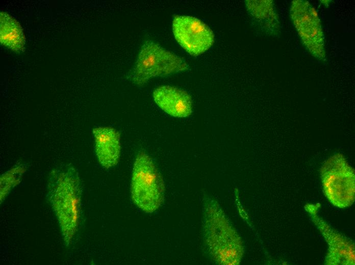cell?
Listing matches in <instances>:
<instances>
[{
  "label": "cell",
  "mask_w": 355,
  "mask_h": 265,
  "mask_svg": "<svg viewBox=\"0 0 355 265\" xmlns=\"http://www.w3.org/2000/svg\"><path fill=\"white\" fill-rule=\"evenodd\" d=\"M46 198L60 225L65 246L78 231L81 219L82 188L79 173L70 164H62L49 173Z\"/></svg>",
  "instance_id": "cell-1"
},
{
  "label": "cell",
  "mask_w": 355,
  "mask_h": 265,
  "mask_svg": "<svg viewBox=\"0 0 355 265\" xmlns=\"http://www.w3.org/2000/svg\"><path fill=\"white\" fill-rule=\"evenodd\" d=\"M202 212L203 239L212 258L218 264H239L244 252L242 242L218 203L205 196Z\"/></svg>",
  "instance_id": "cell-2"
},
{
  "label": "cell",
  "mask_w": 355,
  "mask_h": 265,
  "mask_svg": "<svg viewBox=\"0 0 355 265\" xmlns=\"http://www.w3.org/2000/svg\"><path fill=\"white\" fill-rule=\"evenodd\" d=\"M164 184L151 158L145 152L137 154L132 172L131 193L135 204L142 211L151 213L162 205Z\"/></svg>",
  "instance_id": "cell-3"
},
{
  "label": "cell",
  "mask_w": 355,
  "mask_h": 265,
  "mask_svg": "<svg viewBox=\"0 0 355 265\" xmlns=\"http://www.w3.org/2000/svg\"><path fill=\"white\" fill-rule=\"evenodd\" d=\"M188 68L183 58L147 40L142 45L128 78L137 85H142L153 77L167 76Z\"/></svg>",
  "instance_id": "cell-4"
},
{
  "label": "cell",
  "mask_w": 355,
  "mask_h": 265,
  "mask_svg": "<svg viewBox=\"0 0 355 265\" xmlns=\"http://www.w3.org/2000/svg\"><path fill=\"white\" fill-rule=\"evenodd\" d=\"M324 194L335 206H351L355 199V175L343 155L337 153L329 157L320 169Z\"/></svg>",
  "instance_id": "cell-5"
},
{
  "label": "cell",
  "mask_w": 355,
  "mask_h": 265,
  "mask_svg": "<svg viewBox=\"0 0 355 265\" xmlns=\"http://www.w3.org/2000/svg\"><path fill=\"white\" fill-rule=\"evenodd\" d=\"M290 14L305 47L314 58L325 62L324 36L315 10L308 1L294 0L291 4Z\"/></svg>",
  "instance_id": "cell-6"
},
{
  "label": "cell",
  "mask_w": 355,
  "mask_h": 265,
  "mask_svg": "<svg viewBox=\"0 0 355 265\" xmlns=\"http://www.w3.org/2000/svg\"><path fill=\"white\" fill-rule=\"evenodd\" d=\"M172 31L179 44L192 56H198L210 48L214 41L211 29L200 20L190 16L176 15Z\"/></svg>",
  "instance_id": "cell-7"
},
{
  "label": "cell",
  "mask_w": 355,
  "mask_h": 265,
  "mask_svg": "<svg viewBox=\"0 0 355 265\" xmlns=\"http://www.w3.org/2000/svg\"><path fill=\"white\" fill-rule=\"evenodd\" d=\"M319 204H307L305 208L328 245L325 264L354 265V244L352 240L331 228L318 215Z\"/></svg>",
  "instance_id": "cell-8"
},
{
  "label": "cell",
  "mask_w": 355,
  "mask_h": 265,
  "mask_svg": "<svg viewBox=\"0 0 355 265\" xmlns=\"http://www.w3.org/2000/svg\"><path fill=\"white\" fill-rule=\"evenodd\" d=\"M153 98L161 109L172 116L187 117L192 113V98L184 90L170 86H161L154 90Z\"/></svg>",
  "instance_id": "cell-9"
},
{
  "label": "cell",
  "mask_w": 355,
  "mask_h": 265,
  "mask_svg": "<svg viewBox=\"0 0 355 265\" xmlns=\"http://www.w3.org/2000/svg\"><path fill=\"white\" fill-rule=\"evenodd\" d=\"M94 150L98 162L105 169L115 166L121 151L120 135L116 129L108 127L93 129Z\"/></svg>",
  "instance_id": "cell-10"
},
{
  "label": "cell",
  "mask_w": 355,
  "mask_h": 265,
  "mask_svg": "<svg viewBox=\"0 0 355 265\" xmlns=\"http://www.w3.org/2000/svg\"><path fill=\"white\" fill-rule=\"evenodd\" d=\"M247 11L262 31L272 36L279 35V17L272 1H245Z\"/></svg>",
  "instance_id": "cell-11"
},
{
  "label": "cell",
  "mask_w": 355,
  "mask_h": 265,
  "mask_svg": "<svg viewBox=\"0 0 355 265\" xmlns=\"http://www.w3.org/2000/svg\"><path fill=\"white\" fill-rule=\"evenodd\" d=\"M1 42L11 50L20 52L25 48V37L19 23L5 12H1Z\"/></svg>",
  "instance_id": "cell-12"
},
{
  "label": "cell",
  "mask_w": 355,
  "mask_h": 265,
  "mask_svg": "<svg viewBox=\"0 0 355 265\" xmlns=\"http://www.w3.org/2000/svg\"><path fill=\"white\" fill-rule=\"evenodd\" d=\"M28 168L27 164L17 163L1 176V203L11 191L20 182L22 175Z\"/></svg>",
  "instance_id": "cell-13"
}]
</instances>
